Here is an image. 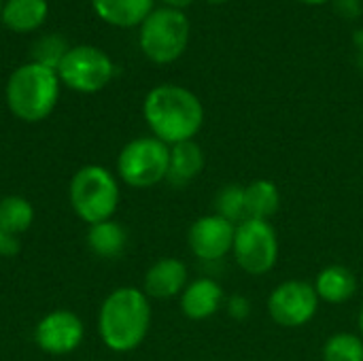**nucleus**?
Instances as JSON below:
<instances>
[{
    "mask_svg": "<svg viewBox=\"0 0 363 361\" xmlns=\"http://www.w3.org/2000/svg\"><path fill=\"white\" fill-rule=\"evenodd\" d=\"M34 223V206L23 196L0 198V228L13 236L28 232Z\"/></svg>",
    "mask_w": 363,
    "mask_h": 361,
    "instance_id": "aec40b11",
    "label": "nucleus"
},
{
    "mask_svg": "<svg viewBox=\"0 0 363 361\" xmlns=\"http://www.w3.org/2000/svg\"><path fill=\"white\" fill-rule=\"evenodd\" d=\"M215 213L234 226L247 219V209H245V185L230 183L223 185L215 198Z\"/></svg>",
    "mask_w": 363,
    "mask_h": 361,
    "instance_id": "5701e85b",
    "label": "nucleus"
},
{
    "mask_svg": "<svg viewBox=\"0 0 363 361\" xmlns=\"http://www.w3.org/2000/svg\"><path fill=\"white\" fill-rule=\"evenodd\" d=\"M85 326L72 311L57 309L47 313L34 328V343L47 355H68L81 347Z\"/></svg>",
    "mask_w": 363,
    "mask_h": 361,
    "instance_id": "9d476101",
    "label": "nucleus"
},
{
    "mask_svg": "<svg viewBox=\"0 0 363 361\" xmlns=\"http://www.w3.org/2000/svg\"><path fill=\"white\" fill-rule=\"evenodd\" d=\"M300 2H304V4H325L330 0H300Z\"/></svg>",
    "mask_w": 363,
    "mask_h": 361,
    "instance_id": "c756f323",
    "label": "nucleus"
},
{
    "mask_svg": "<svg viewBox=\"0 0 363 361\" xmlns=\"http://www.w3.org/2000/svg\"><path fill=\"white\" fill-rule=\"evenodd\" d=\"M225 306H228V315L236 321H245L249 315H251V300L240 296V294H234L225 300Z\"/></svg>",
    "mask_w": 363,
    "mask_h": 361,
    "instance_id": "b1692460",
    "label": "nucleus"
},
{
    "mask_svg": "<svg viewBox=\"0 0 363 361\" xmlns=\"http://www.w3.org/2000/svg\"><path fill=\"white\" fill-rule=\"evenodd\" d=\"M357 326H359V334H362V338H363V309L359 311V317H357Z\"/></svg>",
    "mask_w": 363,
    "mask_h": 361,
    "instance_id": "c85d7f7f",
    "label": "nucleus"
},
{
    "mask_svg": "<svg viewBox=\"0 0 363 361\" xmlns=\"http://www.w3.org/2000/svg\"><path fill=\"white\" fill-rule=\"evenodd\" d=\"M206 2H211V4H221V2H228V0H206Z\"/></svg>",
    "mask_w": 363,
    "mask_h": 361,
    "instance_id": "7c9ffc66",
    "label": "nucleus"
},
{
    "mask_svg": "<svg viewBox=\"0 0 363 361\" xmlns=\"http://www.w3.org/2000/svg\"><path fill=\"white\" fill-rule=\"evenodd\" d=\"M323 361H363V338L351 332H338L323 345Z\"/></svg>",
    "mask_w": 363,
    "mask_h": 361,
    "instance_id": "412c9836",
    "label": "nucleus"
},
{
    "mask_svg": "<svg viewBox=\"0 0 363 361\" xmlns=\"http://www.w3.org/2000/svg\"><path fill=\"white\" fill-rule=\"evenodd\" d=\"M236 226L217 213L198 217L187 230V247L202 262H219L234 247Z\"/></svg>",
    "mask_w": 363,
    "mask_h": 361,
    "instance_id": "9b49d317",
    "label": "nucleus"
},
{
    "mask_svg": "<svg viewBox=\"0 0 363 361\" xmlns=\"http://www.w3.org/2000/svg\"><path fill=\"white\" fill-rule=\"evenodd\" d=\"M87 247L100 260H117L128 247V232L115 219L94 223L87 230Z\"/></svg>",
    "mask_w": 363,
    "mask_h": 361,
    "instance_id": "a211bd4d",
    "label": "nucleus"
},
{
    "mask_svg": "<svg viewBox=\"0 0 363 361\" xmlns=\"http://www.w3.org/2000/svg\"><path fill=\"white\" fill-rule=\"evenodd\" d=\"M68 200L74 215L87 223H100L113 219L117 213L121 189L117 177L98 164H87L79 168L68 185Z\"/></svg>",
    "mask_w": 363,
    "mask_h": 361,
    "instance_id": "20e7f679",
    "label": "nucleus"
},
{
    "mask_svg": "<svg viewBox=\"0 0 363 361\" xmlns=\"http://www.w3.org/2000/svg\"><path fill=\"white\" fill-rule=\"evenodd\" d=\"M155 0H91L96 15L117 28L140 26L153 11Z\"/></svg>",
    "mask_w": 363,
    "mask_h": 361,
    "instance_id": "dca6fc26",
    "label": "nucleus"
},
{
    "mask_svg": "<svg viewBox=\"0 0 363 361\" xmlns=\"http://www.w3.org/2000/svg\"><path fill=\"white\" fill-rule=\"evenodd\" d=\"M49 4L47 0H6L2 6V23L17 32L28 34L47 21Z\"/></svg>",
    "mask_w": 363,
    "mask_h": 361,
    "instance_id": "f3484780",
    "label": "nucleus"
},
{
    "mask_svg": "<svg viewBox=\"0 0 363 361\" xmlns=\"http://www.w3.org/2000/svg\"><path fill=\"white\" fill-rule=\"evenodd\" d=\"M357 287L359 283H357L355 272L340 264L325 266L315 279V291L319 300L328 304H345L353 300L357 294Z\"/></svg>",
    "mask_w": 363,
    "mask_h": 361,
    "instance_id": "4468645a",
    "label": "nucleus"
},
{
    "mask_svg": "<svg viewBox=\"0 0 363 361\" xmlns=\"http://www.w3.org/2000/svg\"><path fill=\"white\" fill-rule=\"evenodd\" d=\"M234 260L238 268L251 277L268 274L279 262V236L270 221L245 219L236 226Z\"/></svg>",
    "mask_w": 363,
    "mask_h": 361,
    "instance_id": "0eeeda50",
    "label": "nucleus"
},
{
    "mask_svg": "<svg viewBox=\"0 0 363 361\" xmlns=\"http://www.w3.org/2000/svg\"><path fill=\"white\" fill-rule=\"evenodd\" d=\"M143 115L151 136L168 147L194 140L204 123V106L200 98L191 89L172 83L157 85L147 94Z\"/></svg>",
    "mask_w": 363,
    "mask_h": 361,
    "instance_id": "f257e3e1",
    "label": "nucleus"
},
{
    "mask_svg": "<svg viewBox=\"0 0 363 361\" xmlns=\"http://www.w3.org/2000/svg\"><path fill=\"white\" fill-rule=\"evenodd\" d=\"M281 206V191L279 185L270 179H257L245 185V209L247 219H262L270 221Z\"/></svg>",
    "mask_w": 363,
    "mask_h": 361,
    "instance_id": "6ab92c4d",
    "label": "nucleus"
},
{
    "mask_svg": "<svg viewBox=\"0 0 363 361\" xmlns=\"http://www.w3.org/2000/svg\"><path fill=\"white\" fill-rule=\"evenodd\" d=\"M168 166L170 147L155 136H138L117 155V177L134 189H149L166 181Z\"/></svg>",
    "mask_w": 363,
    "mask_h": 361,
    "instance_id": "423d86ee",
    "label": "nucleus"
},
{
    "mask_svg": "<svg viewBox=\"0 0 363 361\" xmlns=\"http://www.w3.org/2000/svg\"><path fill=\"white\" fill-rule=\"evenodd\" d=\"M319 296L315 285L308 281L291 279L277 285L268 296V315L270 319L287 330L304 328L311 323L319 311Z\"/></svg>",
    "mask_w": 363,
    "mask_h": 361,
    "instance_id": "1a4fd4ad",
    "label": "nucleus"
},
{
    "mask_svg": "<svg viewBox=\"0 0 363 361\" xmlns=\"http://www.w3.org/2000/svg\"><path fill=\"white\" fill-rule=\"evenodd\" d=\"M113 74V60L94 45L70 47L57 68L60 83L79 94H96L104 89L111 83Z\"/></svg>",
    "mask_w": 363,
    "mask_h": 361,
    "instance_id": "6e6552de",
    "label": "nucleus"
},
{
    "mask_svg": "<svg viewBox=\"0 0 363 361\" xmlns=\"http://www.w3.org/2000/svg\"><path fill=\"white\" fill-rule=\"evenodd\" d=\"M336 11L347 19H355L362 13V4L359 0H336Z\"/></svg>",
    "mask_w": 363,
    "mask_h": 361,
    "instance_id": "a878e982",
    "label": "nucleus"
},
{
    "mask_svg": "<svg viewBox=\"0 0 363 361\" xmlns=\"http://www.w3.org/2000/svg\"><path fill=\"white\" fill-rule=\"evenodd\" d=\"M138 43L143 53L155 64L177 62L189 43V19L183 11L162 6L140 23Z\"/></svg>",
    "mask_w": 363,
    "mask_h": 361,
    "instance_id": "39448f33",
    "label": "nucleus"
},
{
    "mask_svg": "<svg viewBox=\"0 0 363 361\" xmlns=\"http://www.w3.org/2000/svg\"><path fill=\"white\" fill-rule=\"evenodd\" d=\"M187 279L189 272L185 262L177 257H162L145 272L143 291L149 296V300H170L183 294L189 283Z\"/></svg>",
    "mask_w": 363,
    "mask_h": 361,
    "instance_id": "f8f14e48",
    "label": "nucleus"
},
{
    "mask_svg": "<svg viewBox=\"0 0 363 361\" xmlns=\"http://www.w3.org/2000/svg\"><path fill=\"white\" fill-rule=\"evenodd\" d=\"M357 47H359V57H362V66H363V32H357Z\"/></svg>",
    "mask_w": 363,
    "mask_h": 361,
    "instance_id": "cd10ccee",
    "label": "nucleus"
},
{
    "mask_svg": "<svg viewBox=\"0 0 363 361\" xmlns=\"http://www.w3.org/2000/svg\"><path fill=\"white\" fill-rule=\"evenodd\" d=\"M19 253V240L17 236L4 232L0 228V257H15Z\"/></svg>",
    "mask_w": 363,
    "mask_h": 361,
    "instance_id": "393cba45",
    "label": "nucleus"
},
{
    "mask_svg": "<svg viewBox=\"0 0 363 361\" xmlns=\"http://www.w3.org/2000/svg\"><path fill=\"white\" fill-rule=\"evenodd\" d=\"M60 85L55 70L28 62L15 68L6 81V106L17 119L38 123L53 113L60 98Z\"/></svg>",
    "mask_w": 363,
    "mask_h": 361,
    "instance_id": "7ed1b4c3",
    "label": "nucleus"
},
{
    "mask_svg": "<svg viewBox=\"0 0 363 361\" xmlns=\"http://www.w3.org/2000/svg\"><path fill=\"white\" fill-rule=\"evenodd\" d=\"M181 298V311L187 319L191 321H204L213 315L219 313V309L225 304V291L223 287L211 279V277H200L183 289Z\"/></svg>",
    "mask_w": 363,
    "mask_h": 361,
    "instance_id": "ddd939ff",
    "label": "nucleus"
},
{
    "mask_svg": "<svg viewBox=\"0 0 363 361\" xmlns=\"http://www.w3.org/2000/svg\"><path fill=\"white\" fill-rule=\"evenodd\" d=\"M204 151L196 140L179 143L170 147V166H168V177L166 181L172 187H185L194 179L200 177L204 170Z\"/></svg>",
    "mask_w": 363,
    "mask_h": 361,
    "instance_id": "2eb2a0df",
    "label": "nucleus"
},
{
    "mask_svg": "<svg viewBox=\"0 0 363 361\" xmlns=\"http://www.w3.org/2000/svg\"><path fill=\"white\" fill-rule=\"evenodd\" d=\"M151 302L138 287L113 289L98 311V334L113 353L138 349L151 328Z\"/></svg>",
    "mask_w": 363,
    "mask_h": 361,
    "instance_id": "f03ea898",
    "label": "nucleus"
},
{
    "mask_svg": "<svg viewBox=\"0 0 363 361\" xmlns=\"http://www.w3.org/2000/svg\"><path fill=\"white\" fill-rule=\"evenodd\" d=\"M166 2V6H170V9H177V11H181V9H185V6H189L194 0H164Z\"/></svg>",
    "mask_w": 363,
    "mask_h": 361,
    "instance_id": "bb28decb",
    "label": "nucleus"
},
{
    "mask_svg": "<svg viewBox=\"0 0 363 361\" xmlns=\"http://www.w3.org/2000/svg\"><path fill=\"white\" fill-rule=\"evenodd\" d=\"M68 43L62 34H45L40 38L34 40L32 49H30V55H32V62L34 64H40L45 68H51L57 72L64 55L68 53Z\"/></svg>",
    "mask_w": 363,
    "mask_h": 361,
    "instance_id": "4be33fe9",
    "label": "nucleus"
},
{
    "mask_svg": "<svg viewBox=\"0 0 363 361\" xmlns=\"http://www.w3.org/2000/svg\"><path fill=\"white\" fill-rule=\"evenodd\" d=\"M2 6H4V4H2V0H0V17H2Z\"/></svg>",
    "mask_w": 363,
    "mask_h": 361,
    "instance_id": "2f4dec72",
    "label": "nucleus"
}]
</instances>
